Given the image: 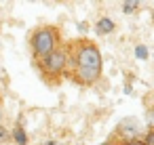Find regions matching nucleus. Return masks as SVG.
Masks as SVG:
<instances>
[{
    "label": "nucleus",
    "instance_id": "f257e3e1",
    "mask_svg": "<svg viewBox=\"0 0 154 145\" xmlns=\"http://www.w3.org/2000/svg\"><path fill=\"white\" fill-rule=\"evenodd\" d=\"M68 72L72 80L80 86H93L101 78V53L97 44L89 38L72 40L66 46Z\"/></svg>",
    "mask_w": 154,
    "mask_h": 145
},
{
    "label": "nucleus",
    "instance_id": "f03ea898",
    "mask_svg": "<svg viewBox=\"0 0 154 145\" xmlns=\"http://www.w3.org/2000/svg\"><path fill=\"white\" fill-rule=\"evenodd\" d=\"M30 46H32V55L36 61L49 57L51 53L59 49V30L53 25H40L38 30H34L30 38Z\"/></svg>",
    "mask_w": 154,
    "mask_h": 145
},
{
    "label": "nucleus",
    "instance_id": "7ed1b4c3",
    "mask_svg": "<svg viewBox=\"0 0 154 145\" xmlns=\"http://www.w3.org/2000/svg\"><path fill=\"white\" fill-rule=\"evenodd\" d=\"M38 70H40V76L49 82V78H59L63 72H68V53L66 49H57L55 53H51L49 57L36 61Z\"/></svg>",
    "mask_w": 154,
    "mask_h": 145
},
{
    "label": "nucleus",
    "instance_id": "20e7f679",
    "mask_svg": "<svg viewBox=\"0 0 154 145\" xmlns=\"http://www.w3.org/2000/svg\"><path fill=\"white\" fill-rule=\"evenodd\" d=\"M116 30V23L110 19V17H101L97 23H95V32L99 34V36H108V34H112Z\"/></svg>",
    "mask_w": 154,
    "mask_h": 145
},
{
    "label": "nucleus",
    "instance_id": "39448f33",
    "mask_svg": "<svg viewBox=\"0 0 154 145\" xmlns=\"http://www.w3.org/2000/svg\"><path fill=\"white\" fill-rule=\"evenodd\" d=\"M13 139H15L17 145H28V135H26V130L21 126H15L13 128Z\"/></svg>",
    "mask_w": 154,
    "mask_h": 145
},
{
    "label": "nucleus",
    "instance_id": "423d86ee",
    "mask_svg": "<svg viewBox=\"0 0 154 145\" xmlns=\"http://www.w3.org/2000/svg\"><path fill=\"white\" fill-rule=\"evenodd\" d=\"M148 55H150V53H148V49H146L143 44H137V46H135V57H137L139 61H146Z\"/></svg>",
    "mask_w": 154,
    "mask_h": 145
},
{
    "label": "nucleus",
    "instance_id": "0eeeda50",
    "mask_svg": "<svg viewBox=\"0 0 154 145\" xmlns=\"http://www.w3.org/2000/svg\"><path fill=\"white\" fill-rule=\"evenodd\" d=\"M139 7V2H122V13H133Z\"/></svg>",
    "mask_w": 154,
    "mask_h": 145
},
{
    "label": "nucleus",
    "instance_id": "6e6552de",
    "mask_svg": "<svg viewBox=\"0 0 154 145\" xmlns=\"http://www.w3.org/2000/svg\"><path fill=\"white\" fill-rule=\"evenodd\" d=\"M146 120H148L150 126H154V105L148 107V111H146Z\"/></svg>",
    "mask_w": 154,
    "mask_h": 145
},
{
    "label": "nucleus",
    "instance_id": "1a4fd4ad",
    "mask_svg": "<svg viewBox=\"0 0 154 145\" xmlns=\"http://www.w3.org/2000/svg\"><path fill=\"white\" fill-rule=\"evenodd\" d=\"M120 145H146L143 141H139V139H127L125 143H120Z\"/></svg>",
    "mask_w": 154,
    "mask_h": 145
},
{
    "label": "nucleus",
    "instance_id": "9d476101",
    "mask_svg": "<svg viewBox=\"0 0 154 145\" xmlns=\"http://www.w3.org/2000/svg\"><path fill=\"white\" fill-rule=\"evenodd\" d=\"M146 145H154V130H150L148 132V137H146V141H143Z\"/></svg>",
    "mask_w": 154,
    "mask_h": 145
},
{
    "label": "nucleus",
    "instance_id": "9b49d317",
    "mask_svg": "<svg viewBox=\"0 0 154 145\" xmlns=\"http://www.w3.org/2000/svg\"><path fill=\"white\" fill-rule=\"evenodd\" d=\"M0 139H2V141H5V139H7V132H5V130H2V126H0Z\"/></svg>",
    "mask_w": 154,
    "mask_h": 145
},
{
    "label": "nucleus",
    "instance_id": "f8f14e48",
    "mask_svg": "<svg viewBox=\"0 0 154 145\" xmlns=\"http://www.w3.org/2000/svg\"><path fill=\"white\" fill-rule=\"evenodd\" d=\"M42 145H59V143H57V141H45Z\"/></svg>",
    "mask_w": 154,
    "mask_h": 145
},
{
    "label": "nucleus",
    "instance_id": "ddd939ff",
    "mask_svg": "<svg viewBox=\"0 0 154 145\" xmlns=\"http://www.w3.org/2000/svg\"><path fill=\"white\" fill-rule=\"evenodd\" d=\"M101 145H112V143H110V141H103V143H101Z\"/></svg>",
    "mask_w": 154,
    "mask_h": 145
},
{
    "label": "nucleus",
    "instance_id": "4468645a",
    "mask_svg": "<svg viewBox=\"0 0 154 145\" xmlns=\"http://www.w3.org/2000/svg\"><path fill=\"white\" fill-rule=\"evenodd\" d=\"M152 19H154V13H152Z\"/></svg>",
    "mask_w": 154,
    "mask_h": 145
}]
</instances>
